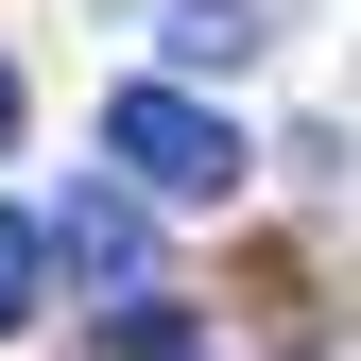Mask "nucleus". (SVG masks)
<instances>
[{
    "label": "nucleus",
    "instance_id": "nucleus-1",
    "mask_svg": "<svg viewBox=\"0 0 361 361\" xmlns=\"http://www.w3.org/2000/svg\"><path fill=\"white\" fill-rule=\"evenodd\" d=\"M104 155L138 172L155 207H224V190H241V121L190 104V86H121V104H104Z\"/></svg>",
    "mask_w": 361,
    "mask_h": 361
},
{
    "label": "nucleus",
    "instance_id": "nucleus-2",
    "mask_svg": "<svg viewBox=\"0 0 361 361\" xmlns=\"http://www.w3.org/2000/svg\"><path fill=\"white\" fill-rule=\"evenodd\" d=\"M52 258L104 276V293H155V224L121 207V190H69V207H52Z\"/></svg>",
    "mask_w": 361,
    "mask_h": 361
},
{
    "label": "nucleus",
    "instance_id": "nucleus-3",
    "mask_svg": "<svg viewBox=\"0 0 361 361\" xmlns=\"http://www.w3.org/2000/svg\"><path fill=\"white\" fill-rule=\"evenodd\" d=\"M258 52V0H172V69H241Z\"/></svg>",
    "mask_w": 361,
    "mask_h": 361
},
{
    "label": "nucleus",
    "instance_id": "nucleus-4",
    "mask_svg": "<svg viewBox=\"0 0 361 361\" xmlns=\"http://www.w3.org/2000/svg\"><path fill=\"white\" fill-rule=\"evenodd\" d=\"M104 361H207V327H190V310H155V293H121V327H104Z\"/></svg>",
    "mask_w": 361,
    "mask_h": 361
},
{
    "label": "nucleus",
    "instance_id": "nucleus-5",
    "mask_svg": "<svg viewBox=\"0 0 361 361\" xmlns=\"http://www.w3.org/2000/svg\"><path fill=\"white\" fill-rule=\"evenodd\" d=\"M35 276H52V224L0 207V327H35Z\"/></svg>",
    "mask_w": 361,
    "mask_h": 361
},
{
    "label": "nucleus",
    "instance_id": "nucleus-6",
    "mask_svg": "<svg viewBox=\"0 0 361 361\" xmlns=\"http://www.w3.org/2000/svg\"><path fill=\"white\" fill-rule=\"evenodd\" d=\"M0 155H18V69H0Z\"/></svg>",
    "mask_w": 361,
    "mask_h": 361
}]
</instances>
